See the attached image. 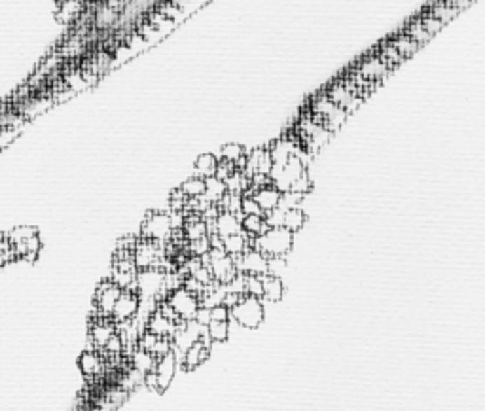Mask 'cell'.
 <instances>
[{"label": "cell", "instance_id": "obj_1", "mask_svg": "<svg viewBox=\"0 0 485 411\" xmlns=\"http://www.w3.org/2000/svg\"><path fill=\"white\" fill-rule=\"evenodd\" d=\"M294 233L287 228H268L266 232L256 235L252 249L260 251L266 258H285L292 249Z\"/></svg>", "mask_w": 485, "mask_h": 411}, {"label": "cell", "instance_id": "obj_2", "mask_svg": "<svg viewBox=\"0 0 485 411\" xmlns=\"http://www.w3.org/2000/svg\"><path fill=\"white\" fill-rule=\"evenodd\" d=\"M230 315L235 319L241 326L256 330L264 322V305L260 298L241 294L233 307L230 309Z\"/></svg>", "mask_w": 485, "mask_h": 411}, {"label": "cell", "instance_id": "obj_3", "mask_svg": "<svg viewBox=\"0 0 485 411\" xmlns=\"http://www.w3.org/2000/svg\"><path fill=\"white\" fill-rule=\"evenodd\" d=\"M201 260L209 267L212 279L218 284H228L239 273L235 262H233V256L226 254L222 249H209V252L205 256H201Z\"/></svg>", "mask_w": 485, "mask_h": 411}, {"label": "cell", "instance_id": "obj_4", "mask_svg": "<svg viewBox=\"0 0 485 411\" xmlns=\"http://www.w3.org/2000/svg\"><path fill=\"white\" fill-rule=\"evenodd\" d=\"M165 288V273L160 267H146V270H139L135 273L133 290L139 294L141 300H150L160 294Z\"/></svg>", "mask_w": 485, "mask_h": 411}, {"label": "cell", "instance_id": "obj_5", "mask_svg": "<svg viewBox=\"0 0 485 411\" xmlns=\"http://www.w3.org/2000/svg\"><path fill=\"white\" fill-rule=\"evenodd\" d=\"M172 225L169 214L165 212H148V216L142 222V239L146 241H158V243H169L172 239Z\"/></svg>", "mask_w": 485, "mask_h": 411}, {"label": "cell", "instance_id": "obj_6", "mask_svg": "<svg viewBox=\"0 0 485 411\" xmlns=\"http://www.w3.org/2000/svg\"><path fill=\"white\" fill-rule=\"evenodd\" d=\"M139 303H141V298L133 290V284L129 288L121 290V294L118 295L114 307H112V313H110V319H112L116 326L133 321V316L139 311Z\"/></svg>", "mask_w": 485, "mask_h": 411}, {"label": "cell", "instance_id": "obj_7", "mask_svg": "<svg viewBox=\"0 0 485 411\" xmlns=\"http://www.w3.org/2000/svg\"><path fill=\"white\" fill-rule=\"evenodd\" d=\"M167 303L171 305L175 315L179 316L180 321H190V319H193L199 307V298L192 292H188L186 288H182V286H177L167 295Z\"/></svg>", "mask_w": 485, "mask_h": 411}, {"label": "cell", "instance_id": "obj_8", "mask_svg": "<svg viewBox=\"0 0 485 411\" xmlns=\"http://www.w3.org/2000/svg\"><path fill=\"white\" fill-rule=\"evenodd\" d=\"M237 270L241 271L242 275L264 277V275H268L269 260L264 256L260 251L250 249V251L242 252V258H241V262H239V267H237Z\"/></svg>", "mask_w": 485, "mask_h": 411}, {"label": "cell", "instance_id": "obj_9", "mask_svg": "<svg viewBox=\"0 0 485 411\" xmlns=\"http://www.w3.org/2000/svg\"><path fill=\"white\" fill-rule=\"evenodd\" d=\"M120 294H121V288L118 286V284L112 283V279L102 281L101 286L97 288V294H95V305H97V311H99V315L110 316L112 307H114L116 300H118V295Z\"/></svg>", "mask_w": 485, "mask_h": 411}, {"label": "cell", "instance_id": "obj_10", "mask_svg": "<svg viewBox=\"0 0 485 411\" xmlns=\"http://www.w3.org/2000/svg\"><path fill=\"white\" fill-rule=\"evenodd\" d=\"M175 370H177V356H175L172 351H169V353L160 356V358H156L153 372H156V375H158V386H160V392L169 389L172 377H175Z\"/></svg>", "mask_w": 485, "mask_h": 411}, {"label": "cell", "instance_id": "obj_11", "mask_svg": "<svg viewBox=\"0 0 485 411\" xmlns=\"http://www.w3.org/2000/svg\"><path fill=\"white\" fill-rule=\"evenodd\" d=\"M156 258H158V252L152 246V241H141V243L135 244L133 249V264L137 270H146V267H152L156 264Z\"/></svg>", "mask_w": 485, "mask_h": 411}, {"label": "cell", "instance_id": "obj_12", "mask_svg": "<svg viewBox=\"0 0 485 411\" xmlns=\"http://www.w3.org/2000/svg\"><path fill=\"white\" fill-rule=\"evenodd\" d=\"M214 225V233L220 235V237H226V235H231V233L241 232V220L237 218L235 212L230 211H220L218 216L212 222Z\"/></svg>", "mask_w": 485, "mask_h": 411}, {"label": "cell", "instance_id": "obj_13", "mask_svg": "<svg viewBox=\"0 0 485 411\" xmlns=\"http://www.w3.org/2000/svg\"><path fill=\"white\" fill-rule=\"evenodd\" d=\"M250 197L258 203V207L262 209L264 212L271 211L275 207L279 205V197H281V192L273 186V184H268V186L258 188V190H252L250 192Z\"/></svg>", "mask_w": 485, "mask_h": 411}, {"label": "cell", "instance_id": "obj_14", "mask_svg": "<svg viewBox=\"0 0 485 411\" xmlns=\"http://www.w3.org/2000/svg\"><path fill=\"white\" fill-rule=\"evenodd\" d=\"M83 12H86L83 0H64V2H59L57 20L64 25H71L78 18H82Z\"/></svg>", "mask_w": 485, "mask_h": 411}, {"label": "cell", "instance_id": "obj_15", "mask_svg": "<svg viewBox=\"0 0 485 411\" xmlns=\"http://www.w3.org/2000/svg\"><path fill=\"white\" fill-rule=\"evenodd\" d=\"M209 347L207 345H203L201 341H193L190 347L184 351V370H188V372H192V370H196L198 366H201L205 360L209 358Z\"/></svg>", "mask_w": 485, "mask_h": 411}, {"label": "cell", "instance_id": "obj_16", "mask_svg": "<svg viewBox=\"0 0 485 411\" xmlns=\"http://www.w3.org/2000/svg\"><path fill=\"white\" fill-rule=\"evenodd\" d=\"M177 324H179V322L171 321V319H167L165 315H161L160 311H156V313H152L150 319H148L146 330H150L152 334L160 335V337H167V335H172Z\"/></svg>", "mask_w": 485, "mask_h": 411}, {"label": "cell", "instance_id": "obj_17", "mask_svg": "<svg viewBox=\"0 0 485 411\" xmlns=\"http://www.w3.org/2000/svg\"><path fill=\"white\" fill-rule=\"evenodd\" d=\"M262 288L264 298H268L269 302H281L282 294H285V286L279 275H264L262 277Z\"/></svg>", "mask_w": 485, "mask_h": 411}, {"label": "cell", "instance_id": "obj_18", "mask_svg": "<svg viewBox=\"0 0 485 411\" xmlns=\"http://www.w3.org/2000/svg\"><path fill=\"white\" fill-rule=\"evenodd\" d=\"M78 366H80L86 377H95L102 372V360L93 351H86L78 360Z\"/></svg>", "mask_w": 485, "mask_h": 411}, {"label": "cell", "instance_id": "obj_19", "mask_svg": "<svg viewBox=\"0 0 485 411\" xmlns=\"http://www.w3.org/2000/svg\"><path fill=\"white\" fill-rule=\"evenodd\" d=\"M226 192H228V190H226V184H224L222 179H218L214 174H212V176H205V200L211 201V203H218V201L222 200Z\"/></svg>", "mask_w": 485, "mask_h": 411}, {"label": "cell", "instance_id": "obj_20", "mask_svg": "<svg viewBox=\"0 0 485 411\" xmlns=\"http://www.w3.org/2000/svg\"><path fill=\"white\" fill-rule=\"evenodd\" d=\"M247 235L239 233H231V235H226L222 237V251L230 256H239L242 252L247 251Z\"/></svg>", "mask_w": 485, "mask_h": 411}, {"label": "cell", "instance_id": "obj_21", "mask_svg": "<svg viewBox=\"0 0 485 411\" xmlns=\"http://www.w3.org/2000/svg\"><path fill=\"white\" fill-rule=\"evenodd\" d=\"M294 154V144L288 141H277L269 150V155H271V161H273V167H282L290 155Z\"/></svg>", "mask_w": 485, "mask_h": 411}, {"label": "cell", "instance_id": "obj_22", "mask_svg": "<svg viewBox=\"0 0 485 411\" xmlns=\"http://www.w3.org/2000/svg\"><path fill=\"white\" fill-rule=\"evenodd\" d=\"M353 95H355V85H347V88H343V85L336 84L332 85L330 90L326 91V97H328L334 104L341 106V109L347 106V103L351 101Z\"/></svg>", "mask_w": 485, "mask_h": 411}, {"label": "cell", "instance_id": "obj_23", "mask_svg": "<svg viewBox=\"0 0 485 411\" xmlns=\"http://www.w3.org/2000/svg\"><path fill=\"white\" fill-rule=\"evenodd\" d=\"M306 224V214L301 211L300 207H292L285 211V216H282V228H287L288 232H300L301 228Z\"/></svg>", "mask_w": 485, "mask_h": 411}, {"label": "cell", "instance_id": "obj_24", "mask_svg": "<svg viewBox=\"0 0 485 411\" xmlns=\"http://www.w3.org/2000/svg\"><path fill=\"white\" fill-rule=\"evenodd\" d=\"M116 21H118V10L110 8L109 4L97 8L95 13H93V25L97 29H109V27L114 25Z\"/></svg>", "mask_w": 485, "mask_h": 411}, {"label": "cell", "instance_id": "obj_25", "mask_svg": "<svg viewBox=\"0 0 485 411\" xmlns=\"http://www.w3.org/2000/svg\"><path fill=\"white\" fill-rule=\"evenodd\" d=\"M241 230L245 233L252 235V237H256V235H260V233L266 232V230H268V225H266L264 216H260V214H245L241 220Z\"/></svg>", "mask_w": 485, "mask_h": 411}, {"label": "cell", "instance_id": "obj_26", "mask_svg": "<svg viewBox=\"0 0 485 411\" xmlns=\"http://www.w3.org/2000/svg\"><path fill=\"white\" fill-rule=\"evenodd\" d=\"M336 109H338V104H334L332 101L326 97V93L325 95L317 97L313 103H311V114H313V116H317V118H320V122H325L326 118L330 116V114H332Z\"/></svg>", "mask_w": 485, "mask_h": 411}, {"label": "cell", "instance_id": "obj_27", "mask_svg": "<svg viewBox=\"0 0 485 411\" xmlns=\"http://www.w3.org/2000/svg\"><path fill=\"white\" fill-rule=\"evenodd\" d=\"M217 165H218V158L212 154H201L196 160V173L198 176L205 179V176H212L217 173Z\"/></svg>", "mask_w": 485, "mask_h": 411}, {"label": "cell", "instance_id": "obj_28", "mask_svg": "<svg viewBox=\"0 0 485 411\" xmlns=\"http://www.w3.org/2000/svg\"><path fill=\"white\" fill-rule=\"evenodd\" d=\"M153 366H156V356H153L150 351H144V349H137L133 353V368H137L141 373L152 372Z\"/></svg>", "mask_w": 485, "mask_h": 411}, {"label": "cell", "instance_id": "obj_29", "mask_svg": "<svg viewBox=\"0 0 485 411\" xmlns=\"http://www.w3.org/2000/svg\"><path fill=\"white\" fill-rule=\"evenodd\" d=\"M209 235V224L205 220H196V222H186L182 225V237L188 239V241H193V239L205 237Z\"/></svg>", "mask_w": 485, "mask_h": 411}, {"label": "cell", "instance_id": "obj_30", "mask_svg": "<svg viewBox=\"0 0 485 411\" xmlns=\"http://www.w3.org/2000/svg\"><path fill=\"white\" fill-rule=\"evenodd\" d=\"M457 13L459 12H457L453 6L446 4L444 0H440V2L432 4V6H430V10H428V15H432V18H436L438 21H442V25H446L447 21L453 20Z\"/></svg>", "mask_w": 485, "mask_h": 411}, {"label": "cell", "instance_id": "obj_31", "mask_svg": "<svg viewBox=\"0 0 485 411\" xmlns=\"http://www.w3.org/2000/svg\"><path fill=\"white\" fill-rule=\"evenodd\" d=\"M205 328H207V334H209L211 341H217V343H224L230 335L228 321H209V324Z\"/></svg>", "mask_w": 485, "mask_h": 411}, {"label": "cell", "instance_id": "obj_32", "mask_svg": "<svg viewBox=\"0 0 485 411\" xmlns=\"http://www.w3.org/2000/svg\"><path fill=\"white\" fill-rule=\"evenodd\" d=\"M389 71V64L385 63L383 59H370L368 63L362 64V76L364 78H374V80H379V76H383Z\"/></svg>", "mask_w": 485, "mask_h": 411}, {"label": "cell", "instance_id": "obj_33", "mask_svg": "<svg viewBox=\"0 0 485 411\" xmlns=\"http://www.w3.org/2000/svg\"><path fill=\"white\" fill-rule=\"evenodd\" d=\"M404 34H406L408 39L414 40V42H417V44H419V46L425 44V42H428V40L432 39V34H428V32L425 31V27L421 25V21H419V20L411 21Z\"/></svg>", "mask_w": 485, "mask_h": 411}, {"label": "cell", "instance_id": "obj_34", "mask_svg": "<svg viewBox=\"0 0 485 411\" xmlns=\"http://www.w3.org/2000/svg\"><path fill=\"white\" fill-rule=\"evenodd\" d=\"M180 190L184 192L186 197H201L205 193V179H201V176H192V179L182 182Z\"/></svg>", "mask_w": 485, "mask_h": 411}, {"label": "cell", "instance_id": "obj_35", "mask_svg": "<svg viewBox=\"0 0 485 411\" xmlns=\"http://www.w3.org/2000/svg\"><path fill=\"white\" fill-rule=\"evenodd\" d=\"M396 48V52L400 53L402 57H409V55H414L417 50H419V44L417 42H414L411 39H408L406 34H402V36H398L396 40H392V44Z\"/></svg>", "mask_w": 485, "mask_h": 411}, {"label": "cell", "instance_id": "obj_36", "mask_svg": "<svg viewBox=\"0 0 485 411\" xmlns=\"http://www.w3.org/2000/svg\"><path fill=\"white\" fill-rule=\"evenodd\" d=\"M288 190L294 193H300V195H306V193H309L311 190H313V182H311V179H309V173H307L306 169L301 171V174L298 176V179L294 180Z\"/></svg>", "mask_w": 485, "mask_h": 411}, {"label": "cell", "instance_id": "obj_37", "mask_svg": "<svg viewBox=\"0 0 485 411\" xmlns=\"http://www.w3.org/2000/svg\"><path fill=\"white\" fill-rule=\"evenodd\" d=\"M36 232V228H31V225H18V228H13L12 232L6 233V239L10 241V243H20V241H25L27 237H31V235H34Z\"/></svg>", "mask_w": 485, "mask_h": 411}, {"label": "cell", "instance_id": "obj_38", "mask_svg": "<svg viewBox=\"0 0 485 411\" xmlns=\"http://www.w3.org/2000/svg\"><path fill=\"white\" fill-rule=\"evenodd\" d=\"M245 294L254 295V298H262V277L256 275H245Z\"/></svg>", "mask_w": 485, "mask_h": 411}, {"label": "cell", "instance_id": "obj_39", "mask_svg": "<svg viewBox=\"0 0 485 411\" xmlns=\"http://www.w3.org/2000/svg\"><path fill=\"white\" fill-rule=\"evenodd\" d=\"M135 273H137V271L114 270L112 271V277H110V279H112V283L118 284L121 290H125L135 283Z\"/></svg>", "mask_w": 485, "mask_h": 411}, {"label": "cell", "instance_id": "obj_40", "mask_svg": "<svg viewBox=\"0 0 485 411\" xmlns=\"http://www.w3.org/2000/svg\"><path fill=\"white\" fill-rule=\"evenodd\" d=\"M209 249H211V243H209V235H205V237H199V239H193V241H190V244H188V249H186V251L190 252L192 256H205V254L209 252Z\"/></svg>", "mask_w": 485, "mask_h": 411}, {"label": "cell", "instance_id": "obj_41", "mask_svg": "<svg viewBox=\"0 0 485 411\" xmlns=\"http://www.w3.org/2000/svg\"><path fill=\"white\" fill-rule=\"evenodd\" d=\"M303 197V195H300V193H294V192H282L281 197H279V209L281 211H288V209H292V207H298V203H300V200Z\"/></svg>", "mask_w": 485, "mask_h": 411}, {"label": "cell", "instance_id": "obj_42", "mask_svg": "<svg viewBox=\"0 0 485 411\" xmlns=\"http://www.w3.org/2000/svg\"><path fill=\"white\" fill-rule=\"evenodd\" d=\"M282 216H285V211H281L279 207H275L271 211L264 212V222H266L268 228H281Z\"/></svg>", "mask_w": 485, "mask_h": 411}, {"label": "cell", "instance_id": "obj_43", "mask_svg": "<svg viewBox=\"0 0 485 411\" xmlns=\"http://www.w3.org/2000/svg\"><path fill=\"white\" fill-rule=\"evenodd\" d=\"M242 154H245V148H242L241 144L230 142V144L222 146V160L233 161V163H235V160H239Z\"/></svg>", "mask_w": 485, "mask_h": 411}, {"label": "cell", "instance_id": "obj_44", "mask_svg": "<svg viewBox=\"0 0 485 411\" xmlns=\"http://www.w3.org/2000/svg\"><path fill=\"white\" fill-rule=\"evenodd\" d=\"M190 275H192L193 279L198 281V283L203 284V286H211L212 281H214V279H212V275H211V271H209V267H207L205 264H201L199 267H196V270H193Z\"/></svg>", "mask_w": 485, "mask_h": 411}, {"label": "cell", "instance_id": "obj_45", "mask_svg": "<svg viewBox=\"0 0 485 411\" xmlns=\"http://www.w3.org/2000/svg\"><path fill=\"white\" fill-rule=\"evenodd\" d=\"M102 349L107 351V354H112V356H116V354H120L121 353V349H123V341H121V337H120V334H112L107 340V343L102 345Z\"/></svg>", "mask_w": 485, "mask_h": 411}, {"label": "cell", "instance_id": "obj_46", "mask_svg": "<svg viewBox=\"0 0 485 411\" xmlns=\"http://www.w3.org/2000/svg\"><path fill=\"white\" fill-rule=\"evenodd\" d=\"M242 214H260V216H264V211L258 207V203H256L250 195H245L242 197L241 195V211Z\"/></svg>", "mask_w": 485, "mask_h": 411}, {"label": "cell", "instance_id": "obj_47", "mask_svg": "<svg viewBox=\"0 0 485 411\" xmlns=\"http://www.w3.org/2000/svg\"><path fill=\"white\" fill-rule=\"evenodd\" d=\"M20 133V129L15 127H0V150H4L8 144L15 141V137Z\"/></svg>", "mask_w": 485, "mask_h": 411}, {"label": "cell", "instance_id": "obj_48", "mask_svg": "<svg viewBox=\"0 0 485 411\" xmlns=\"http://www.w3.org/2000/svg\"><path fill=\"white\" fill-rule=\"evenodd\" d=\"M169 351H172V341L167 340V337H158V341H156V345H153L152 349L153 356L160 358V356L167 354Z\"/></svg>", "mask_w": 485, "mask_h": 411}, {"label": "cell", "instance_id": "obj_49", "mask_svg": "<svg viewBox=\"0 0 485 411\" xmlns=\"http://www.w3.org/2000/svg\"><path fill=\"white\" fill-rule=\"evenodd\" d=\"M158 337H160V335L152 334L150 330H146V332H142V335H141V337H139V347L144 349V351H150V353H152V349H153V345H156V341H158Z\"/></svg>", "mask_w": 485, "mask_h": 411}, {"label": "cell", "instance_id": "obj_50", "mask_svg": "<svg viewBox=\"0 0 485 411\" xmlns=\"http://www.w3.org/2000/svg\"><path fill=\"white\" fill-rule=\"evenodd\" d=\"M419 21H421V25L425 27V31L428 32V34H435V32H438L442 29V21H438L436 18H432V15H425V18H419Z\"/></svg>", "mask_w": 485, "mask_h": 411}, {"label": "cell", "instance_id": "obj_51", "mask_svg": "<svg viewBox=\"0 0 485 411\" xmlns=\"http://www.w3.org/2000/svg\"><path fill=\"white\" fill-rule=\"evenodd\" d=\"M125 398H128V391L125 389H116L109 394V405L110 407H118V405L125 402Z\"/></svg>", "mask_w": 485, "mask_h": 411}, {"label": "cell", "instance_id": "obj_52", "mask_svg": "<svg viewBox=\"0 0 485 411\" xmlns=\"http://www.w3.org/2000/svg\"><path fill=\"white\" fill-rule=\"evenodd\" d=\"M230 316V309L226 307L224 303H218V305L211 307V321H228Z\"/></svg>", "mask_w": 485, "mask_h": 411}, {"label": "cell", "instance_id": "obj_53", "mask_svg": "<svg viewBox=\"0 0 485 411\" xmlns=\"http://www.w3.org/2000/svg\"><path fill=\"white\" fill-rule=\"evenodd\" d=\"M271 167H273V161H271L269 150H264L262 158H260V163H258V173L268 174L269 176V171H271Z\"/></svg>", "mask_w": 485, "mask_h": 411}, {"label": "cell", "instance_id": "obj_54", "mask_svg": "<svg viewBox=\"0 0 485 411\" xmlns=\"http://www.w3.org/2000/svg\"><path fill=\"white\" fill-rule=\"evenodd\" d=\"M193 321L198 322L199 326H207L209 324V321H211V309L207 307H201L199 305L198 311H196V315H193Z\"/></svg>", "mask_w": 485, "mask_h": 411}, {"label": "cell", "instance_id": "obj_55", "mask_svg": "<svg viewBox=\"0 0 485 411\" xmlns=\"http://www.w3.org/2000/svg\"><path fill=\"white\" fill-rule=\"evenodd\" d=\"M142 379H144V383H146V386L150 389V391L153 392H160V386H158V375H156V372H146L144 375H142Z\"/></svg>", "mask_w": 485, "mask_h": 411}, {"label": "cell", "instance_id": "obj_56", "mask_svg": "<svg viewBox=\"0 0 485 411\" xmlns=\"http://www.w3.org/2000/svg\"><path fill=\"white\" fill-rule=\"evenodd\" d=\"M446 4H449V6H453L457 12H460V10H465V8L470 6V0H444Z\"/></svg>", "mask_w": 485, "mask_h": 411}, {"label": "cell", "instance_id": "obj_57", "mask_svg": "<svg viewBox=\"0 0 485 411\" xmlns=\"http://www.w3.org/2000/svg\"><path fill=\"white\" fill-rule=\"evenodd\" d=\"M184 200H188V197H186L184 192H182L180 188H177V190H172L171 195H169V201H184Z\"/></svg>", "mask_w": 485, "mask_h": 411}, {"label": "cell", "instance_id": "obj_58", "mask_svg": "<svg viewBox=\"0 0 485 411\" xmlns=\"http://www.w3.org/2000/svg\"><path fill=\"white\" fill-rule=\"evenodd\" d=\"M59 2H64V0H57V4H59Z\"/></svg>", "mask_w": 485, "mask_h": 411}]
</instances>
